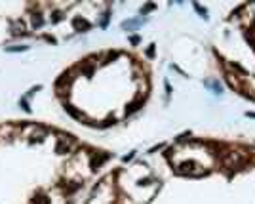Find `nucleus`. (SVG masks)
Here are the masks:
<instances>
[{"label":"nucleus","mask_w":255,"mask_h":204,"mask_svg":"<svg viewBox=\"0 0 255 204\" xmlns=\"http://www.w3.org/2000/svg\"><path fill=\"white\" fill-rule=\"evenodd\" d=\"M19 105H21L27 113H30V107H29V103H27V97H23V99H19Z\"/></svg>","instance_id":"obj_2"},{"label":"nucleus","mask_w":255,"mask_h":204,"mask_svg":"<svg viewBox=\"0 0 255 204\" xmlns=\"http://www.w3.org/2000/svg\"><path fill=\"white\" fill-rule=\"evenodd\" d=\"M29 50V46H13V48H6V52H25Z\"/></svg>","instance_id":"obj_1"},{"label":"nucleus","mask_w":255,"mask_h":204,"mask_svg":"<svg viewBox=\"0 0 255 204\" xmlns=\"http://www.w3.org/2000/svg\"><path fill=\"white\" fill-rule=\"evenodd\" d=\"M34 204H50V198H46V197H38V198H34Z\"/></svg>","instance_id":"obj_3"}]
</instances>
